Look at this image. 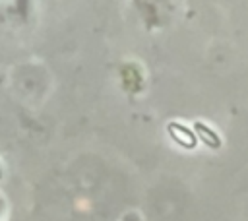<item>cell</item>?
Instances as JSON below:
<instances>
[{"label":"cell","mask_w":248,"mask_h":221,"mask_svg":"<svg viewBox=\"0 0 248 221\" xmlns=\"http://www.w3.org/2000/svg\"><path fill=\"white\" fill-rule=\"evenodd\" d=\"M0 176H2V173H0Z\"/></svg>","instance_id":"cell-3"},{"label":"cell","mask_w":248,"mask_h":221,"mask_svg":"<svg viewBox=\"0 0 248 221\" xmlns=\"http://www.w3.org/2000/svg\"><path fill=\"white\" fill-rule=\"evenodd\" d=\"M167 130H169V134H170L180 145H184V147H194V145H196V136H194L186 126L176 124V122H170V124L167 126Z\"/></svg>","instance_id":"cell-1"},{"label":"cell","mask_w":248,"mask_h":221,"mask_svg":"<svg viewBox=\"0 0 248 221\" xmlns=\"http://www.w3.org/2000/svg\"><path fill=\"white\" fill-rule=\"evenodd\" d=\"M194 130H196V134L202 138V142H203L205 145H209V147H213V149H217V147L221 145V140H219V136H217L213 130H209L205 124H202V122H196V124H194Z\"/></svg>","instance_id":"cell-2"}]
</instances>
